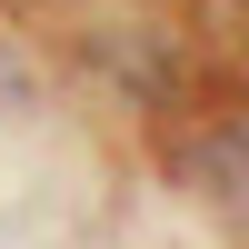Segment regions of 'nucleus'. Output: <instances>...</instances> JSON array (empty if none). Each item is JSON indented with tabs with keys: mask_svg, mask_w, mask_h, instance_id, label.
I'll list each match as a JSON object with an SVG mask.
<instances>
[]
</instances>
